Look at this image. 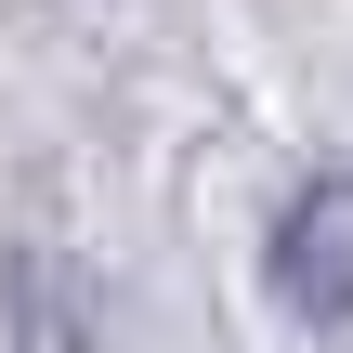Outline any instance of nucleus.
Instances as JSON below:
<instances>
[{
  "label": "nucleus",
  "instance_id": "obj_1",
  "mask_svg": "<svg viewBox=\"0 0 353 353\" xmlns=\"http://www.w3.org/2000/svg\"><path fill=\"white\" fill-rule=\"evenodd\" d=\"M262 288H275V314L314 327V341L353 327V170H314V183L275 210V236H262Z\"/></svg>",
  "mask_w": 353,
  "mask_h": 353
},
{
  "label": "nucleus",
  "instance_id": "obj_2",
  "mask_svg": "<svg viewBox=\"0 0 353 353\" xmlns=\"http://www.w3.org/2000/svg\"><path fill=\"white\" fill-rule=\"evenodd\" d=\"M0 353H105L79 249H52V236H13L0 249Z\"/></svg>",
  "mask_w": 353,
  "mask_h": 353
}]
</instances>
